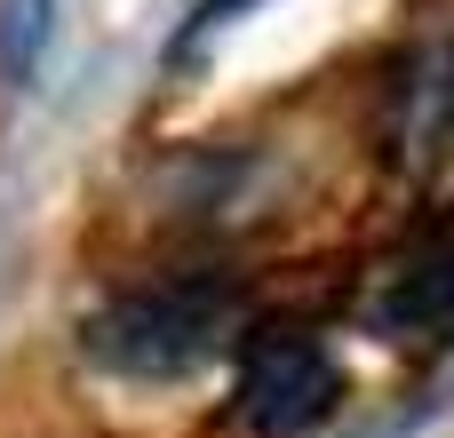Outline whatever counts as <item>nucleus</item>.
<instances>
[{
  "mask_svg": "<svg viewBox=\"0 0 454 438\" xmlns=\"http://www.w3.org/2000/svg\"><path fill=\"white\" fill-rule=\"evenodd\" d=\"M239 335H247V287L215 279V271L120 287L112 303H96L80 319V351L128 383H184L192 367H207Z\"/></svg>",
  "mask_w": 454,
  "mask_h": 438,
  "instance_id": "f257e3e1",
  "label": "nucleus"
},
{
  "mask_svg": "<svg viewBox=\"0 0 454 438\" xmlns=\"http://www.w3.org/2000/svg\"><path fill=\"white\" fill-rule=\"evenodd\" d=\"M343 407V359L327 351L319 327L295 319H255L239 335V391L231 415L255 438H311L319 423H335Z\"/></svg>",
  "mask_w": 454,
  "mask_h": 438,
  "instance_id": "f03ea898",
  "label": "nucleus"
},
{
  "mask_svg": "<svg viewBox=\"0 0 454 438\" xmlns=\"http://www.w3.org/2000/svg\"><path fill=\"white\" fill-rule=\"evenodd\" d=\"M367 319L399 343H423V335H454V207L423 215L375 271V295H367Z\"/></svg>",
  "mask_w": 454,
  "mask_h": 438,
  "instance_id": "7ed1b4c3",
  "label": "nucleus"
},
{
  "mask_svg": "<svg viewBox=\"0 0 454 438\" xmlns=\"http://www.w3.org/2000/svg\"><path fill=\"white\" fill-rule=\"evenodd\" d=\"M454 152V40H431L391 80V160L439 168Z\"/></svg>",
  "mask_w": 454,
  "mask_h": 438,
  "instance_id": "20e7f679",
  "label": "nucleus"
},
{
  "mask_svg": "<svg viewBox=\"0 0 454 438\" xmlns=\"http://www.w3.org/2000/svg\"><path fill=\"white\" fill-rule=\"evenodd\" d=\"M56 32V0H0V80H32Z\"/></svg>",
  "mask_w": 454,
  "mask_h": 438,
  "instance_id": "39448f33",
  "label": "nucleus"
},
{
  "mask_svg": "<svg viewBox=\"0 0 454 438\" xmlns=\"http://www.w3.org/2000/svg\"><path fill=\"white\" fill-rule=\"evenodd\" d=\"M231 8H247V0H200V16H192V32H184V40H176V48H192V40H200V32H215V24H223V16H231Z\"/></svg>",
  "mask_w": 454,
  "mask_h": 438,
  "instance_id": "423d86ee",
  "label": "nucleus"
}]
</instances>
